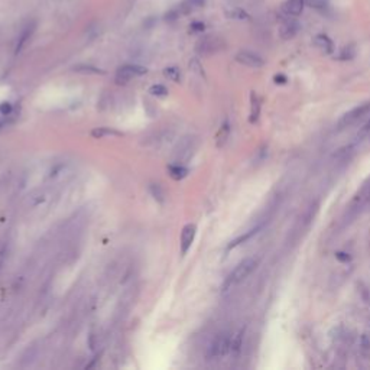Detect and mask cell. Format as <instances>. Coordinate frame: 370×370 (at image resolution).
Returning a JSON list of instances; mask_svg holds the SVG:
<instances>
[{
  "instance_id": "cell-13",
  "label": "cell",
  "mask_w": 370,
  "mask_h": 370,
  "mask_svg": "<svg viewBox=\"0 0 370 370\" xmlns=\"http://www.w3.org/2000/svg\"><path fill=\"white\" fill-rule=\"evenodd\" d=\"M91 136L96 137V139H103L106 136H123V133L116 130V129H113V127H96L91 132Z\"/></svg>"
},
{
  "instance_id": "cell-17",
  "label": "cell",
  "mask_w": 370,
  "mask_h": 370,
  "mask_svg": "<svg viewBox=\"0 0 370 370\" xmlns=\"http://www.w3.org/2000/svg\"><path fill=\"white\" fill-rule=\"evenodd\" d=\"M259 232V227H256V229H252L250 232H247V233H244V235H242L240 237H237V239H235L232 243L229 244V249H233V247H236V246H239V244H242L244 243V242H247L250 237H253V236L256 235Z\"/></svg>"
},
{
  "instance_id": "cell-14",
  "label": "cell",
  "mask_w": 370,
  "mask_h": 370,
  "mask_svg": "<svg viewBox=\"0 0 370 370\" xmlns=\"http://www.w3.org/2000/svg\"><path fill=\"white\" fill-rule=\"evenodd\" d=\"M243 337H244V328L239 330L235 335H232V344H230V353L232 354H239L243 346Z\"/></svg>"
},
{
  "instance_id": "cell-5",
  "label": "cell",
  "mask_w": 370,
  "mask_h": 370,
  "mask_svg": "<svg viewBox=\"0 0 370 370\" xmlns=\"http://www.w3.org/2000/svg\"><path fill=\"white\" fill-rule=\"evenodd\" d=\"M224 48V41L218 36H207L201 39L197 45V51L203 55H211Z\"/></svg>"
},
{
  "instance_id": "cell-30",
  "label": "cell",
  "mask_w": 370,
  "mask_h": 370,
  "mask_svg": "<svg viewBox=\"0 0 370 370\" xmlns=\"http://www.w3.org/2000/svg\"><path fill=\"white\" fill-rule=\"evenodd\" d=\"M363 132L366 133V132H370V119H369V122L364 125V127H363Z\"/></svg>"
},
{
  "instance_id": "cell-25",
  "label": "cell",
  "mask_w": 370,
  "mask_h": 370,
  "mask_svg": "<svg viewBox=\"0 0 370 370\" xmlns=\"http://www.w3.org/2000/svg\"><path fill=\"white\" fill-rule=\"evenodd\" d=\"M10 111H12V104L9 101H5V103L0 104V115L2 116H9Z\"/></svg>"
},
{
  "instance_id": "cell-8",
  "label": "cell",
  "mask_w": 370,
  "mask_h": 370,
  "mask_svg": "<svg viewBox=\"0 0 370 370\" xmlns=\"http://www.w3.org/2000/svg\"><path fill=\"white\" fill-rule=\"evenodd\" d=\"M299 29H301V26H299V23L295 19H287L280 25L279 35L283 41H289V39H292V38H295L298 35Z\"/></svg>"
},
{
  "instance_id": "cell-31",
  "label": "cell",
  "mask_w": 370,
  "mask_h": 370,
  "mask_svg": "<svg viewBox=\"0 0 370 370\" xmlns=\"http://www.w3.org/2000/svg\"><path fill=\"white\" fill-rule=\"evenodd\" d=\"M369 200H370V192H369Z\"/></svg>"
},
{
  "instance_id": "cell-20",
  "label": "cell",
  "mask_w": 370,
  "mask_h": 370,
  "mask_svg": "<svg viewBox=\"0 0 370 370\" xmlns=\"http://www.w3.org/2000/svg\"><path fill=\"white\" fill-rule=\"evenodd\" d=\"M74 71L77 72H84V74H103V70H100L97 67H93V65H86V64H81V65H77L74 67Z\"/></svg>"
},
{
  "instance_id": "cell-15",
  "label": "cell",
  "mask_w": 370,
  "mask_h": 370,
  "mask_svg": "<svg viewBox=\"0 0 370 370\" xmlns=\"http://www.w3.org/2000/svg\"><path fill=\"white\" fill-rule=\"evenodd\" d=\"M252 106H250V123H254L258 119H259V115H261V101L259 99L256 97V94H252Z\"/></svg>"
},
{
  "instance_id": "cell-22",
  "label": "cell",
  "mask_w": 370,
  "mask_h": 370,
  "mask_svg": "<svg viewBox=\"0 0 370 370\" xmlns=\"http://www.w3.org/2000/svg\"><path fill=\"white\" fill-rule=\"evenodd\" d=\"M149 93L152 96H156V97H163V96L168 94V89L165 86H162V84H155V86H152L149 89Z\"/></svg>"
},
{
  "instance_id": "cell-11",
  "label": "cell",
  "mask_w": 370,
  "mask_h": 370,
  "mask_svg": "<svg viewBox=\"0 0 370 370\" xmlns=\"http://www.w3.org/2000/svg\"><path fill=\"white\" fill-rule=\"evenodd\" d=\"M304 8H305V0H288L283 6V10L289 16H299Z\"/></svg>"
},
{
  "instance_id": "cell-23",
  "label": "cell",
  "mask_w": 370,
  "mask_h": 370,
  "mask_svg": "<svg viewBox=\"0 0 370 370\" xmlns=\"http://www.w3.org/2000/svg\"><path fill=\"white\" fill-rule=\"evenodd\" d=\"M354 55H356V49H354V46L347 45V46H344L343 49H341V52H340V55H338V58L346 61V60H352V58H354Z\"/></svg>"
},
{
  "instance_id": "cell-16",
  "label": "cell",
  "mask_w": 370,
  "mask_h": 370,
  "mask_svg": "<svg viewBox=\"0 0 370 370\" xmlns=\"http://www.w3.org/2000/svg\"><path fill=\"white\" fill-rule=\"evenodd\" d=\"M229 135H230V126H229V123L226 122L223 126L220 127V132H218V135H217V146H218V148L224 146V144L227 142V139H229Z\"/></svg>"
},
{
  "instance_id": "cell-10",
  "label": "cell",
  "mask_w": 370,
  "mask_h": 370,
  "mask_svg": "<svg viewBox=\"0 0 370 370\" xmlns=\"http://www.w3.org/2000/svg\"><path fill=\"white\" fill-rule=\"evenodd\" d=\"M314 45H316L321 52H324V54H331V52L334 51V44H333V41H331L327 35H324V34H320V35H317L316 38H314Z\"/></svg>"
},
{
  "instance_id": "cell-1",
  "label": "cell",
  "mask_w": 370,
  "mask_h": 370,
  "mask_svg": "<svg viewBox=\"0 0 370 370\" xmlns=\"http://www.w3.org/2000/svg\"><path fill=\"white\" fill-rule=\"evenodd\" d=\"M256 266H258V261L254 258H247V259L242 261L233 269V272L227 276L226 282H224V289H230L236 285H239V283H242L256 269Z\"/></svg>"
},
{
  "instance_id": "cell-28",
  "label": "cell",
  "mask_w": 370,
  "mask_h": 370,
  "mask_svg": "<svg viewBox=\"0 0 370 370\" xmlns=\"http://www.w3.org/2000/svg\"><path fill=\"white\" fill-rule=\"evenodd\" d=\"M177 18H180V12H178V10H171V12L166 13V16H165L166 20H175Z\"/></svg>"
},
{
  "instance_id": "cell-3",
  "label": "cell",
  "mask_w": 370,
  "mask_h": 370,
  "mask_svg": "<svg viewBox=\"0 0 370 370\" xmlns=\"http://www.w3.org/2000/svg\"><path fill=\"white\" fill-rule=\"evenodd\" d=\"M369 111H370V103H364V104H361V106L354 107L353 110L347 111L346 115L341 116V119H340L338 123H337V129H338V130H343V129H347V127L356 125V123H357L363 116H366Z\"/></svg>"
},
{
  "instance_id": "cell-19",
  "label": "cell",
  "mask_w": 370,
  "mask_h": 370,
  "mask_svg": "<svg viewBox=\"0 0 370 370\" xmlns=\"http://www.w3.org/2000/svg\"><path fill=\"white\" fill-rule=\"evenodd\" d=\"M163 74H165V77L169 78L171 81L180 82L181 72L177 67H168V68H165V70H163Z\"/></svg>"
},
{
  "instance_id": "cell-2",
  "label": "cell",
  "mask_w": 370,
  "mask_h": 370,
  "mask_svg": "<svg viewBox=\"0 0 370 370\" xmlns=\"http://www.w3.org/2000/svg\"><path fill=\"white\" fill-rule=\"evenodd\" d=\"M230 344H232V335L226 334H218L214 338V341L210 346V350H208V359H221L227 356L230 353Z\"/></svg>"
},
{
  "instance_id": "cell-4",
  "label": "cell",
  "mask_w": 370,
  "mask_h": 370,
  "mask_svg": "<svg viewBox=\"0 0 370 370\" xmlns=\"http://www.w3.org/2000/svg\"><path fill=\"white\" fill-rule=\"evenodd\" d=\"M146 72H148V70L145 67H140V65H125V67H120L118 72H116V82L118 84H126L132 78L140 77V75H144Z\"/></svg>"
},
{
  "instance_id": "cell-29",
  "label": "cell",
  "mask_w": 370,
  "mask_h": 370,
  "mask_svg": "<svg viewBox=\"0 0 370 370\" xmlns=\"http://www.w3.org/2000/svg\"><path fill=\"white\" fill-rule=\"evenodd\" d=\"M275 80H276V82H285V81H287V78H285L283 75H279V77L276 75V77H275Z\"/></svg>"
},
{
  "instance_id": "cell-18",
  "label": "cell",
  "mask_w": 370,
  "mask_h": 370,
  "mask_svg": "<svg viewBox=\"0 0 370 370\" xmlns=\"http://www.w3.org/2000/svg\"><path fill=\"white\" fill-rule=\"evenodd\" d=\"M149 191H151L152 197H154L158 203H161V204L165 203V191L162 190V187H161L159 184H152V185L149 187Z\"/></svg>"
},
{
  "instance_id": "cell-27",
  "label": "cell",
  "mask_w": 370,
  "mask_h": 370,
  "mask_svg": "<svg viewBox=\"0 0 370 370\" xmlns=\"http://www.w3.org/2000/svg\"><path fill=\"white\" fill-rule=\"evenodd\" d=\"M190 29L191 32H203V31L206 29V25H204L203 22H192Z\"/></svg>"
},
{
  "instance_id": "cell-26",
  "label": "cell",
  "mask_w": 370,
  "mask_h": 370,
  "mask_svg": "<svg viewBox=\"0 0 370 370\" xmlns=\"http://www.w3.org/2000/svg\"><path fill=\"white\" fill-rule=\"evenodd\" d=\"M229 16H230V18H235V19H246L247 18V13L243 12L242 9H235L229 13Z\"/></svg>"
},
{
  "instance_id": "cell-21",
  "label": "cell",
  "mask_w": 370,
  "mask_h": 370,
  "mask_svg": "<svg viewBox=\"0 0 370 370\" xmlns=\"http://www.w3.org/2000/svg\"><path fill=\"white\" fill-rule=\"evenodd\" d=\"M305 3L308 6H311V8H314L317 10H321V12L328 9V2L327 0H305Z\"/></svg>"
},
{
  "instance_id": "cell-12",
  "label": "cell",
  "mask_w": 370,
  "mask_h": 370,
  "mask_svg": "<svg viewBox=\"0 0 370 370\" xmlns=\"http://www.w3.org/2000/svg\"><path fill=\"white\" fill-rule=\"evenodd\" d=\"M168 174H169V177H171V178L180 181V180H182V178H185V177H187L188 169H187V168H184L181 163H172V165L168 166Z\"/></svg>"
},
{
  "instance_id": "cell-9",
  "label": "cell",
  "mask_w": 370,
  "mask_h": 370,
  "mask_svg": "<svg viewBox=\"0 0 370 370\" xmlns=\"http://www.w3.org/2000/svg\"><path fill=\"white\" fill-rule=\"evenodd\" d=\"M35 29H36V22H34V20H32V22H27L26 25H25V27H23L22 32H20V35H19L18 44H16V48H15V52H16V54H19V52L23 49L25 44H26L27 41L32 38V35H34Z\"/></svg>"
},
{
  "instance_id": "cell-7",
  "label": "cell",
  "mask_w": 370,
  "mask_h": 370,
  "mask_svg": "<svg viewBox=\"0 0 370 370\" xmlns=\"http://www.w3.org/2000/svg\"><path fill=\"white\" fill-rule=\"evenodd\" d=\"M195 232H197V227L194 224H187L182 229V232H181V253H182V256H185L190 250L191 244H192L194 237H195Z\"/></svg>"
},
{
  "instance_id": "cell-24",
  "label": "cell",
  "mask_w": 370,
  "mask_h": 370,
  "mask_svg": "<svg viewBox=\"0 0 370 370\" xmlns=\"http://www.w3.org/2000/svg\"><path fill=\"white\" fill-rule=\"evenodd\" d=\"M190 9H198V8H203L206 5V0H187L185 3Z\"/></svg>"
},
{
  "instance_id": "cell-6",
  "label": "cell",
  "mask_w": 370,
  "mask_h": 370,
  "mask_svg": "<svg viewBox=\"0 0 370 370\" xmlns=\"http://www.w3.org/2000/svg\"><path fill=\"white\" fill-rule=\"evenodd\" d=\"M236 61L249 68H262L265 65V60L259 54L252 51H240L236 54Z\"/></svg>"
}]
</instances>
